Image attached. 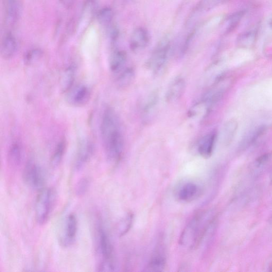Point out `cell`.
<instances>
[{"instance_id":"32","label":"cell","mask_w":272,"mask_h":272,"mask_svg":"<svg viewBox=\"0 0 272 272\" xmlns=\"http://www.w3.org/2000/svg\"><path fill=\"white\" fill-rule=\"evenodd\" d=\"M269 154H264L259 157L256 161V165L257 167H260L265 164L269 159Z\"/></svg>"},{"instance_id":"1","label":"cell","mask_w":272,"mask_h":272,"mask_svg":"<svg viewBox=\"0 0 272 272\" xmlns=\"http://www.w3.org/2000/svg\"><path fill=\"white\" fill-rule=\"evenodd\" d=\"M100 130L107 160L113 163L118 162L124 153V137L119 119L110 107H106L103 111Z\"/></svg>"},{"instance_id":"28","label":"cell","mask_w":272,"mask_h":272,"mask_svg":"<svg viewBox=\"0 0 272 272\" xmlns=\"http://www.w3.org/2000/svg\"><path fill=\"white\" fill-rule=\"evenodd\" d=\"M133 220V214L129 213L120 222L118 227V234L120 237H123L129 232L132 226Z\"/></svg>"},{"instance_id":"3","label":"cell","mask_w":272,"mask_h":272,"mask_svg":"<svg viewBox=\"0 0 272 272\" xmlns=\"http://www.w3.org/2000/svg\"><path fill=\"white\" fill-rule=\"evenodd\" d=\"M96 252L99 258L97 264V271L115 270L113 246L109 235L101 223L97 225L96 228Z\"/></svg>"},{"instance_id":"4","label":"cell","mask_w":272,"mask_h":272,"mask_svg":"<svg viewBox=\"0 0 272 272\" xmlns=\"http://www.w3.org/2000/svg\"><path fill=\"white\" fill-rule=\"evenodd\" d=\"M56 192L51 188H43L39 191L35 207V218L41 225L49 220L56 201Z\"/></svg>"},{"instance_id":"36","label":"cell","mask_w":272,"mask_h":272,"mask_svg":"<svg viewBox=\"0 0 272 272\" xmlns=\"http://www.w3.org/2000/svg\"><path fill=\"white\" fill-rule=\"evenodd\" d=\"M269 270L270 271H272V264L269 267Z\"/></svg>"},{"instance_id":"5","label":"cell","mask_w":272,"mask_h":272,"mask_svg":"<svg viewBox=\"0 0 272 272\" xmlns=\"http://www.w3.org/2000/svg\"><path fill=\"white\" fill-rule=\"evenodd\" d=\"M170 48L171 43L168 37L161 40L147 60V68L154 73L161 71L168 61Z\"/></svg>"},{"instance_id":"16","label":"cell","mask_w":272,"mask_h":272,"mask_svg":"<svg viewBox=\"0 0 272 272\" xmlns=\"http://www.w3.org/2000/svg\"><path fill=\"white\" fill-rule=\"evenodd\" d=\"M127 60V53L124 51H116L113 53L109 62V68L112 73L119 74L125 69Z\"/></svg>"},{"instance_id":"22","label":"cell","mask_w":272,"mask_h":272,"mask_svg":"<svg viewBox=\"0 0 272 272\" xmlns=\"http://www.w3.org/2000/svg\"><path fill=\"white\" fill-rule=\"evenodd\" d=\"M257 34V31L255 29L248 30L242 32L237 38L238 46L242 48L252 47L256 42Z\"/></svg>"},{"instance_id":"25","label":"cell","mask_w":272,"mask_h":272,"mask_svg":"<svg viewBox=\"0 0 272 272\" xmlns=\"http://www.w3.org/2000/svg\"><path fill=\"white\" fill-rule=\"evenodd\" d=\"M66 148V141L62 139L56 146L51 159V165L54 168L59 166Z\"/></svg>"},{"instance_id":"14","label":"cell","mask_w":272,"mask_h":272,"mask_svg":"<svg viewBox=\"0 0 272 272\" xmlns=\"http://www.w3.org/2000/svg\"><path fill=\"white\" fill-rule=\"evenodd\" d=\"M159 103V94L156 91L148 96L143 107L142 118L144 122L147 124L153 119L157 112Z\"/></svg>"},{"instance_id":"20","label":"cell","mask_w":272,"mask_h":272,"mask_svg":"<svg viewBox=\"0 0 272 272\" xmlns=\"http://www.w3.org/2000/svg\"><path fill=\"white\" fill-rule=\"evenodd\" d=\"M167 264V259L162 252H158L151 257L148 263L146 271H160L165 269Z\"/></svg>"},{"instance_id":"31","label":"cell","mask_w":272,"mask_h":272,"mask_svg":"<svg viewBox=\"0 0 272 272\" xmlns=\"http://www.w3.org/2000/svg\"><path fill=\"white\" fill-rule=\"evenodd\" d=\"M90 182L88 178H83L79 180L75 187L76 195L81 197L88 191L90 187Z\"/></svg>"},{"instance_id":"24","label":"cell","mask_w":272,"mask_h":272,"mask_svg":"<svg viewBox=\"0 0 272 272\" xmlns=\"http://www.w3.org/2000/svg\"><path fill=\"white\" fill-rule=\"evenodd\" d=\"M245 12L244 11H239L229 17L225 21L224 32L225 34L231 33L240 24Z\"/></svg>"},{"instance_id":"23","label":"cell","mask_w":272,"mask_h":272,"mask_svg":"<svg viewBox=\"0 0 272 272\" xmlns=\"http://www.w3.org/2000/svg\"><path fill=\"white\" fill-rule=\"evenodd\" d=\"M118 74L116 80L117 86L119 88L125 89L133 82L135 72L134 68L128 67L125 68Z\"/></svg>"},{"instance_id":"34","label":"cell","mask_w":272,"mask_h":272,"mask_svg":"<svg viewBox=\"0 0 272 272\" xmlns=\"http://www.w3.org/2000/svg\"><path fill=\"white\" fill-rule=\"evenodd\" d=\"M270 183L272 184V170L270 174Z\"/></svg>"},{"instance_id":"15","label":"cell","mask_w":272,"mask_h":272,"mask_svg":"<svg viewBox=\"0 0 272 272\" xmlns=\"http://www.w3.org/2000/svg\"><path fill=\"white\" fill-rule=\"evenodd\" d=\"M7 158L9 165L11 167L17 168L20 166L23 158V149L19 141H14L10 145Z\"/></svg>"},{"instance_id":"33","label":"cell","mask_w":272,"mask_h":272,"mask_svg":"<svg viewBox=\"0 0 272 272\" xmlns=\"http://www.w3.org/2000/svg\"><path fill=\"white\" fill-rule=\"evenodd\" d=\"M61 4L67 8H71L74 4V0H60Z\"/></svg>"},{"instance_id":"11","label":"cell","mask_w":272,"mask_h":272,"mask_svg":"<svg viewBox=\"0 0 272 272\" xmlns=\"http://www.w3.org/2000/svg\"><path fill=\"white\" fill-rule=\"evenodd\" d=\"M78 230L77 217L73 214L67 217L65 223L62 243L66 246H70L74 242Z\"/></svg>"},{"instance_id":"26","label":"cell","mask_w":272,"mask_h":272,"mask_svg":"<svg viewBox=\"0 0 272 272\" xmlns=\"http://www.w3.org/2000/svg\"><path fill=\"white\" fill-rule=\"evenodd\" d=\"M226 1L227 0H201L196 7V12L199 13L209 12Z\"/></svg>"},{"instance_id":"35","label":"cell","mask_w":272,"mask_h":272,"mask_svg":"<svg viewBox=\"0 0 272 272\" xmlns=\"http://www.w3.org/2000/svg\"><path fill=\"white\" fill-rule=\"evenodd\" d=\"M269 25L271 27V28H272V18H271V20L270 21Z\"/></svg>"},{"instance_id":"30","label":"cell","mask_w":272,"mask_h":272,"mask_svg":"<svg viewBox=\"0 0 272 272\" xmlns=\"http://www.w3.org/2000/svg\"><path fill=\"white\" fill-rule=\"evenodd\" d=\"M42 56L43 52L41 49H31L25 54L24 58V62L27 66H31L37 63Z\"/></svg>"},{"instance_id":"27","label":"cell","mask_w":272,"mask_h":272,"mask_svg":"<svg viewBox=\"0 0 272 272\" xmlns=\"http://www.w3.org/2000/svg\"><path fill=\"white\" fill-rule=\"evenodd\" d=\"M237 127V123L235 121H230L225 124L223 133V140L225 144H229L231 142Z\"/></svg>"},{"instance_id":"9","label":"cell","mask_w":272,"mask_h":272,"mask_svg":"<svg viewBox=\"0 0 272 272\" xmlns=\"http://www.w3.org/2000/svg\"><path fill=\"white\" fill-rule=\"evenodd\" d=\"M150 40L148 31L144 28L135 29L130 37L129 47L134 52H138L147 47Z\"/></svg>"},{"instance_id":"8","label":"cell","mask_w":272,"mask_h":272,"mask_svg":"<svg viewBox=\"0 0 272 272\" xmlns=\"http://www.w3.org/2000/svg\"><path fill=\"white\" fill-rule=\"evenodd\" d=\"M202 192V187L199 184L193 182H187L177 189L176 197L181 202L189 203L198 199Z\"/></svg>"},{"instance_id":"2","label":"cell","mask_w":272,"mask_h":272,"mask_svg":"<svg viewBox=\"0 0 272 272\" xmlns=\"http://www.w3.org/2000/svg\"><path fill=\"white\" fill-rule=\"evenodd\" d=\"M213 217L210 212L201 211L194 215L182 231L179 243L190 249L198 248L202 243L209 228L212 225Z\"/></svg>"},{"instance_id":"29","label":"cell","mask_w":272,"mask_h":272,"mask_svg":"<svg viewBox=\"0 0 272 272\" xmlns=\"http://www.w3.org/2000/svg\"><path fill=\"white\" fill-rule=\"evenodd\" d=\"M113 18V10L110 8L105 7L99 11L97 13L98 21L103 25L109 24Z\"/></svg>"},{"instance_id":"6","label":"cell","mask_w":272,"mask_h":272,"mask_svg":"<svg viewBox=\"0 0 272 272\" xmlns=\"http://www.w3.org/2000/svg\"><path fill=\"white\" fill-rule=\"evenodd\" d=\"M23 178L27 186L32 189L40 191L45 186V172L34 162L29 161L27 163L24 170Z\"/></svg>"},{"instance_id":"21","label":"cell","mask_w":272,"mask_h":272,"mask_svg":"<svg viewBox=\"0 0 272 272\" xmlns=\"http://www.w3.org/2000/svg\"><path fill=\"white\" fill-rule=\"evenodd\" d=\"M20 9L19 0H7L6 6V22L14 24L19 17Z\"/></svg>"},{"instance_id":"12","label":"cell","mask_w":272,"mask_h":272,"mask_svg":"<svg viewBox=\"0 0 272 272\" xmlns=\"http://www.w3.org/2000/svg\"><path fill=\"white\" fill-rule=\"evenodd\" d=\"M217 134L215 132H210L204 136L200 140L198 150L199 154L204 159L210 158L214 151Z\"/></svg>"},{"instance_id":"7","label":"cell","mask_w":272,"mask_h":272,"mask_svg":"<svg viewBox=\"0 0 272 272\" xmlns=\"http://www.w3.org/2000/svg\"><path fill=\"white\" fill-rule=\"evenodd\" d=\"M94 146L92 141L88 139L81 140L74 162V169L75 171H80L84 168L92 158Z\"/></svg>"},{"instance_id":"13","label":"cell","mask_w":272,"mask_h":272,"mask_svg":"<svg viewBox=\"0 0 272 272\" xmlns=\"http://www.w3.org/2000/svg\"><path fill=\"white\" fill-rule=\"evenodd\" d=\"M91 92L89 87L80 85L77 87L70 94L69 102L76 106H84L88 103L91 98Z\"/></svg>"},{"instance_id":"18","label":"cell","mask_w":272,"mask_h":272,"mask_svg":"<svg viewBox=\"0 0 272 272\" xmlns=\"http://www.w3.org/2000/svg\"><path fill=\"white\" fill-rule=\"evenodd\" d=\"M265 131V127L260 126L250 130L243 137L240 144V148L245 149L254 144Z\"/></svg>"},{"instance_id":"10","label":"cell","mask_w":272,"mask_h":272,"mask_svg":"<svg viewBox=\"0 0 272 272\" xmlns=\"http://www.w3.org/2000/svg\"><path fill=\"white\" fill-rule=\"evenodd\" d=\"M186 89V82L181 76H177L170 83L166 94L167 102L173 103L179 100Z\"/></svg>"},{"instance_id":"19","label":"cell","mask_w":272,"mask_h":272,"mask_svg":"<svg viewBox=\"0 0 272 272\" xmlns=\"http://www.w3.org/2000/svg\"><path fill=\"white\" fill-rule=\"evenodd\" d=\"M75 66L72 64L64 70L61 80V89L63 93L69 92L72 88L75 80Z\"/></svg>"},{"instance_id":"17","label":"cell","mask_w":272,"mask_h":272,"mask_svg":"<svg viewBox=\"0 0 272 272\" xmlns=\"http://www.w3.org/2000/svg\"><path fill=\"white\" fill-rule=\"evenodd\" d=\"M17 50V43L15 37L11 34L3 39L1 46V55L5 59L12 58Z\"/></svg>"}]
</instances>
